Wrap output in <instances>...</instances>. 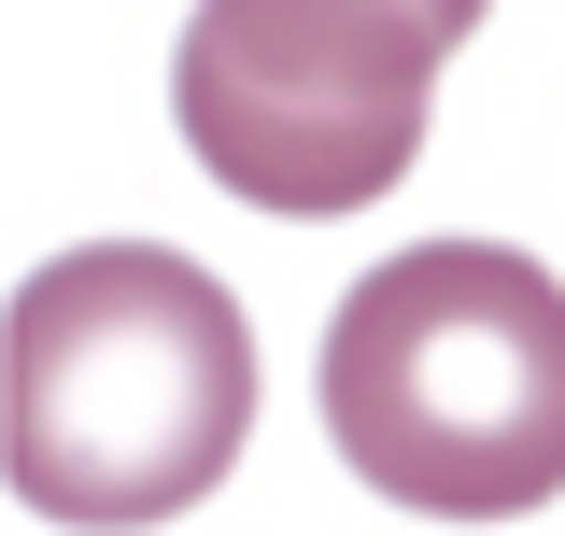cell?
Masks as SVG:
<instances>
[{"mask_svg": "<svg viewBox=\"0 0 565 536\" xmlns=\"http://www.w3.org/2000/svg\"><path fill=\"white\" fill-rule=\"evenodd\" d=\"M255 438V325L170 240H85L14 282L0 325V467L71 536L199 508Z\"/></svg>", "mask_w": 565, "mask_h": 536, "instance_id": "obj_1", "label": "cell"}, {"mask_svg": "<svg viewBox=\"0 0 565 536\" xmlns=\"http://www.w3.org/2000/svg\"><path fill=\"white\" fill-rule=\"evenodd\" d=\"M326 438L424 523H523L565 494V282L509 240H411L326 325Z\"/></svg>", "mask_w": 565, "mask_h": 536, "instance_id": "obj_2", "label": "cell"}, {"mask_svg": "<svg viewBox=\"0 0 565 536\" xmlns=\"http://www.w3.org/2000/svg\"><path fill=\"white\" fill-rule=\"evenodd\" d=\"M467 43V14H382V0H212L170 43V114L226 199L255 212H367L424 156V99Z\"/></svg>", "mask_w": 565, "mask_h": 536, "instance_id": "obj_3", "label": "cell"}]
</instances>
